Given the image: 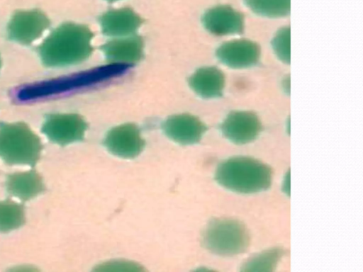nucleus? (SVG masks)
I'll return each mask as SVG.
<instances>
[{
    "mask_svg": "<svg viewBox=\"0 0 363 272\" xmlns=\"http://www.w3.org/2000/svg\"><path fill=\"white\" fill-rule=\"evenodd\" d=\"M94 34L85 25L65 23L56 28L41 43L38 53L46 67L79 64L93 52Z\"/></svg>",
    "mask_w": 363,
    "mask_h": 272,
    "instance_id": "nucleus-1",
    "label": "nucleus"
},
{
    "mask_svg": "<svg viewBox=\"0 0 363 272\" xmlns=\"http://www.w3.org/2000/svg\"><path fill=\"white\" fill-rule=\"evenodd\" d=\"M131 68L126 64L111 63L86 71L21 86L16 93L20 101H30L57 95L119 76Z\"/></svg>",
    "mask_w": 363,
    "mask_h": 272,
    "instance_id": "nucleus-2",
    "label": "nucleus"
},
{
    "mask_svg": "<svg viewBox=\"0 0 363 272\" xmlns=\"http://www.w3.org/2000/svg\"><path fill=\"white\" fill-rule=\"evenodd\" d=\"M216 181L224 188L240 193H255L267 189L272 170L267 164L248 157H234L218 166Z\"/></svg>",
    "mask_w": 363,
    "mask_h": 272,
    "instance_id": "nucleus-3",
    "label": "nucleus"
},
{
    "mask_svg": "<svg viewBox=\"0 0 363 272\" xmlns=\"http://www.w3.org/2000/svg\"><path fill=\"white\" fill-rule=\"evenodd\" d=\"M39 137L24 123H0V157L11 165L33 166L40 157Z\"/></svg>",
    "mask_w": 363,
    "mask_h": 272,
    "instance_id": "nucleus-4",
    "label": "nucleus"
},
{
    "mask_svg": "<svg viewBox=\"0 0 363 272\" xmlns=\"http://www.w3.org/2000/svg\"><path fill=\"white\" fill-rule=\"evenodd\" d=\"M202 244L213 254L234 256L247 249L250 236L246 227L240 221L229 218L214 219L204 230Z\"/></svg>",
    "mask_w": 363,
    "mask_h": 272,
    "instance_id": "nucleus-5",
    "label": "nucleus"
},
{
    "mask_svg": "<svg viewBox=\"0 0 363 272\" xmlns=\"http://www.w3.org/2000/svg\"><path fill=\"white\" fill-rule=\"evenodd\" d=\"M88 125L76 113H52L45 116L41 132L51 142L61 146L82 141Z\"/></svg>",
    "mask_w": 363,
    "mask_h": 272,
    "instance_id": "nucleus-6",
    "label": "nucleus"
},
{
    "mask_svg": "<svg viewBox=\"0 0 363 272\" xmlns=\"http://www.w3.org/2000/svg\"><path fill=\"white\" fill-rule=\"evenodd\" d=\"M49 26L50 20L39 10L18 11L8 23L7 36L13 42L29 45L40 38Z\"/></svg>",
    "mask_w": 363,
    "mask_h": 272,
    "instance_id": "nucleus-7",
    "label": "nucleus"
},
{
    "mask_svg": "<svg viewBox=\"0 0 363 272\" xmlns=\"http://www.w3.org/2000/svg\"><path fill=\"white\" fill-rule=\"evenodd\" d=\"M103 144L115 156L133 159L143 152L145 142L136 125L125 123L109 130L103 140Z\"/></svg>",
    "mask_w": 363,
    "mask_h": 272,
    "instance_id": "nucleus-8",
    "label": "nucleus"
},
{
    "mask_svg": "<svg viewBox=\"0 0 363 272\" xmlns=\"http://www.w3.org/2000/svg\"><path fill=\"white\" fill-rule=\"evenodd\" d=\"M161 128L167 137L182 145L198 143L207 130L197 117L187 113L168 117Z\"/></svg>",
    "mask_w": 363,
    "mask_h": 272,
    "instance_id": "nucleus-9",
    "label": "nucleus"
},
{
    "mask_svg": "<svg viewBox=\"0 0 363 272\" xmlns=\"http://www.w3.org/2000/svg\"><path fill=\"white\" fill-rule=\"evenodd\" d=\"M262 130L258 118L247 111L230 113L220 125L222 134L230 142L242 144L255 140Z\"/></svg>",
    "mask_w": 363,
    "mask_h": 272,
    "instance_id": "nucleus-10",
    "label": "nucleus"
},
{
    "mask_svg": "<svg viewBox=\"0 0 363 272\" xmlns=\"http://www.w3.org/2000/svg\"><path fill=\"white\" fill-rule=\"evenodd\" d=\"M143 49L142 37L135 34L113 39L100 47L106 60L110 63L133 66L143 59Z\"/></svg>",
    "mask_w": 363,
    "mask_h": 272,
    "instance_id": "nucleus-11",
    "label": "nucleus"
},
{
    "mask_svg": "<svg viewBox=\"0 0 363 272\" xmlns=\"http://www.w3.org/2000/svg\"><path fill=\"white\" fill-rule=\"evenodd\" d=\"M99 21L102 33L112 37L133 35L143 23V20L129 8L110 10L103 13Z\"/></svg>",
    "mask_w": 363,
    "mask_h": 272,
    "instance_id": "nucleus-12",
    "label": "nucleus"
},
{
    "mask_svg": "<svg viewBox=\"0 0 363 272\" xmlns=\"http://www.w3.org/2000/svg\"><path fill=\"white\" fill-rule=\"evenodd\" d=\"M218 59L233 68H246L255 64L259 57L258 46L249 40H235L220 45L216 50Z\"/></svg>",
    "mask_w": 363,
    "mask_h": 272,
    "instance_id": "nucleus-13",
    "label": "nucleus"
},
{
    "mask_svg": "<svg viewBox=\"0 0 363 272\" xmlns=\"http://www.w3.org/2000/svg\"><path fill=\"white\" fill-rule=\"evenodd\" d=\"M205 28L216 35L239 33L242 30L241 16L226 7H216L208 11L203 16Z\"/></svg>",
    "mask_w": 363,
    "mask_h": 272,
    "instance_id": "nucleus-14",
    "label": "nucleus"
},
{
    "mask_svg": "<svg viewBox=\"0 0 363 272\" xmlns=\"http://www.w3.org/2000/svg\"><path fill=\"white\" fill-rule=\"evenodd\" d=\"M189 84L202 98H216L222 95L224 76L216 67H204L198 69L189 77Z\"/></svg>",
    "mask_w": 363,
    "mask_h": 272,
    "instance_id": "nucleus-15",
    "label": "nucleus"
},
{
    "mask_svg": "<svg viewBox=\"0 0 363 272\" xmlns=\"http://www.w3.org/2000/svg\"><path fill=\"white\" fill-rule=\"evenodd\" d=\"M6 189L10 195L27 200L43 192L45 186L39 174L30 171L9 175Z\"/></svg>",
    "mask_w": 363,
    "mask_h": 272,
    "instance_id": "nucleus-16",
    "label": "nucleus"
},
{
    "mask_svg": "<svg viewBox=\"0 0 363 272\" xmlns=\"http://www.w3.org/2000/svg\"><path fill=\"white\" fill-rule=\"evenodd\" d=\"M25 222L22 205L9 200L0 201V232H9L16 230Z\"/></svg>",
    "mask_w": 363,
    "mask_h": 272,
    "instance_id": "nucleus-17",
    "label": "nucleus"
},
{
    "mask_svg": "<svg viewBox=\"0 0 363 272\" xmlns=\"http://www.w3.org/2000/svg\"><path fill=\"white\" fill-rule=\"evenodd\" d=\"M282 254L281 250L274 249L263 252L245 264V271H272Z\"/></svg>",
    "mask_w": 363,
    "mask_h": 272,
    "instance_id": "nucleus-18",
    "label": "nucleus"
},
{
    "mask_svg": "<svg viewBox=\"0 0 363 272\" xmlns=\"http://www.w3.org/2000/svg\"><path fill=\"white\" fill-rule=\"evenodd\" d=\"M256 11L268 16L284 15L289 8V0H247Z\"/></svg>",
    "mask_w": 363,
    "mask_h": 272,
    "instance_id": "nucleus-19",
    "label": "nucleus"
},
{
    "mask_svg": "<svg viewBox=\"0 0 363 272\" xmlns=\"http://www.w3.org/2000/svg\"><path fill=\"white\" fill-rule=\"evenodd\" d=\"M278 57L284 62H290V30L282 28L276 35L272 42Z\"/></svg>",
    "mask_w": 363,
    "mask_h": 272,
    "instance_id": "nucleus-20",
    "label": "nucleus"
},
{
    "mask_svg": "<svg viewBox=\"0 0 363 272\" xmlns=\"http://www.w3.org/2000/svg\"><path fill=\"white\" fill-rule=\"evenodd\" d=\"M106 1H109V2H113V1H118V0H106Z\"/></svg>",
    "mask_w": 363,
    "mask_h": 272,
    "instance_id": "nucleus-21",
    "label": "nucleus"
},
{
    "mask_svg": "<svg viewBox=\"0 0 363 272\" xmlns=\"http://www.w3.org/2000/svg\"><path fill=\"white\" fill-rule=\"evenodd\" d=\"M1 57H0V68H1Z\"/></svg>",
    "mask_w": 363,
    "mask_h": 272,
    "instance_id": "nucleus-22",
    "label": "nucleus"
}]
</instances>
